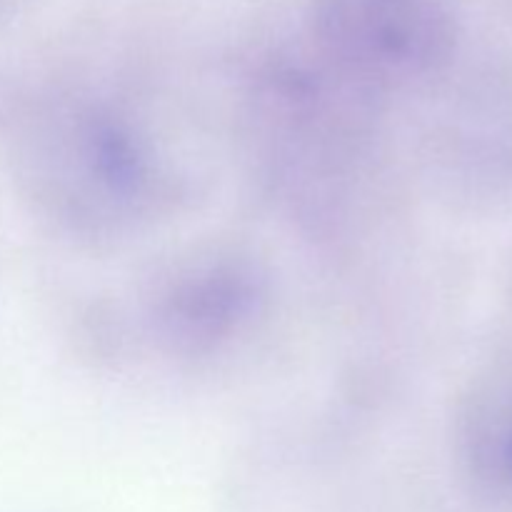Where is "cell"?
<instances>
[{
    "mask_svg": "<svg viewBox=\"0 0 512 512\" xmlns=\"http://www.w3.org/2000/svg\"><path fill=\"white\" fill-rule=\"evenodd\" d=\"M313 20L330 58L348 68L418 75L453 50L458 0H313Z\"/></svg>",
    "mask_w": 512,
    "mask_h": 512,
    "instance_id": "6da1fadb",
    "label": "cell"
},
{
    "mask_svg": "<svg viewBox=\"0 0 512 512\" xmlns=\"http://www.w3.org/2000/svg\"><path fill=\"white\" fill-rule=\"evenodd\" d=\"M463 443L475 478L512 503V373L490 380L470 403Z\"/></svg>",
    "mask_w": 512,
    "mask_h": 512,
    "instance_id": "7a4b0ae2",
    "label": "cell"
}]
</instances>
